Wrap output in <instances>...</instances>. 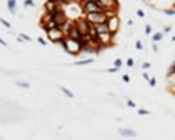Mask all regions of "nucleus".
Listing matches in <instances>:
<instances>
[{
	"instance_id": "1",
	"label": "nucleus",
	"mask_w": 175,
	"mask_h": 140,
	"mask_svg": "<svg viewBox=\"0 0 175 140\" xmlns=\"http://www.w3.org/2000/svg\"><path fill=\"white\" fill-rule=\"evenodd\" d=\"M69 54L73 55H78L82 50H83V46L78 40H73V38H65V47H63Z\"/></svg>"
},
{
	"instance_id": "2",
	"label": "nucleus",
	"mask_w": 175,
	"mask_h": 140,
	"mask_svg": "<svg viewBox=\"0 0 175 140\" xmlns=\"http://www.w3.org/2000/svg\"><path fill=\"white\" fill-rule=\"evenodd\" d=\"M47 33V37H49V40H50L53 43H59L62 40H65V33H63V30L61 29V28H53V29H50V30H47L46 32Z\"/></svg>"
},
{
	"instance_id": "3",
	"label": "nucleus",
	"mask_w": 175,
	"mask_h": 140,
	"mask_svg": "<svg viewBox=\"0 0 175 140\" xmlns=\"http://www.w3.org/2000/svg\"><path fill=\"white\" fill-rule=\"evenodd\" d=\"M86 19L90 22H92V24H101V22H107V16L104 13V11L86 13Z\"/></svg>"
},
{
	"instance_id": "4",
	"label": "nucleus",
	"mask_w": 175,
	"mask_h": 140,
	"mask_svg": "<svg viewBox=\"0 0 175 140\" xmlns=\"http://www.w3.org/2000/svg\"><path fill=\"white\" fill-rule=\"evenodd\" d=\"M75 25L78 26V29L80 30L82 34H87L90 32V28L92 25V22H90L87 19H79L78 21H75Z\"/></svg>"
},
{
	"instance_id": "5",
	"label": "nucleus",
	"mask_w": 175,
	"mask_h": 140,
	"mask_svg": "<svg viewBox=\"0 0 175 140\" xmlns=\"http://www.w3.org/2000/svg\"><path fill=\"white\" fill-rule=\"evenodd\" d=\"M107 25L109 28V32H111L112 34H114V33L119 30V28H120V19L117 17V15L113 16V17L107 19Z\"/></svg>"
},
{
	"instance_id": "6",
	"label": "nucleus",
	"mask_w": 175,
	"mask_h": 140,
	"mask_svg": "<svg viewBox=\"0 0 175 140\" xmlns=\"http://www.w3.org/2000/svg\"><path fill=\"white\" fill-rule=\"evenodd\" d=\"M67 37H70V38H73V40H80L82 37H83V34L80 33V30L78 29V26H76L75 24L73 25V28H71V30L69 32V34H67Z\"/></svg>"
},
{
	"instance_id": "7",
	"label": "nucleus",
	"mask_w": 175,
	"mask_h": 140,
	"mask_svg": "<svg viewBox=\"0 0 175 140\" xmlns=\"http://www.w3.org/2000/svg\"><path fill=\"white\" fill-rule=\"evenodd\" d=\"M95 28H96V32H97V34H99V36L107 34V33H111V32H109V28H108V25H107V22L95 24Z\"/></svg>"
},
{
	"instance_id": "8",
	"label": "nucleus",
	"mask_w": 175,
	"mask_h": 140,
	"mask_svg": "<svg viewBox=\"0 0 175 140\" xmlns=\"http://www.w3.org/2000/svg\"><path fill=\"white\" fill-rule=\"evenodd\" d=\"M119 132H120V135L127 136V138H134V136H137V132L133 131V130H129V128H120Z\"/></svg>"
},
{
	"instance_id": "9",
	"label": "nucleus",
	"mask_w": 175,
	"mask_h": 140,
	"mask_svg": "<svg viewBox=\"0 0 175 140\" xmlns=\"http://www.w3.org/2000/svg\"><path fill=\"white\" fill-rule=\"evenodd\" d=\"M59 5H61L59 3H56V2H53V0H49V2L45 3V9H46V12H53V11H56Z\"/></svg>"
},
{
	"instance_id": "10",
	"label": "nucleus",
	"mask_w": 175,
	"mask_h": 140,
	"mask_svg": "<svg viewBox=\"0 0 175 140\" xmlns=\"http://www.w3.org/2000/svg\"><path fill=\"white\" fill-rule=\"evenodd\" d=\"M74 24H75V22L70 21V20H66V21H65L63 24H62L61 26H59V28H61V29L63 30L65 34H69V32L71 30V28H73V25H74Z\"/></svg>"
},
{
	"instance_id": "11",
	"label": "nucleus",
	"mask_w": 175,
	"mask_h": 140,
	"mask_svg": "<svg viewBox=\"0 0 175 140\" xmlns=\"http://www.w3.org/2000/svg\"><path fill=\"white\" fill-rule=\"evenodd\" d=\"M7 7L9 9V12L12 13V15H15L16 13V0H8Z\"/></svg>"
},
{
	"instance_id": "12",
	"label": "nucleus",
	"mask_w": 175,
	"mask_h": 140,
	"mask_svg": "<svg viewBox=\"0 0 175 140\" xmlns=\"http://www.w3.org/2000/svg\"><path fill=\"white\" fill-rule=\"evenodd\" d=\"M94 63V59H84V60H79V62H75V66H84V64H91Z\"/></svg>"
},
{
	"instance_id": "13",
	"label": "nucleus",
	"mask_w": 175,
	"mask_h": 140,
	"mask_svg": "<svg viewBox=\"0 0 175 140\" xmlns=\"http://www.w3.org/2000/svg\"><path fill=\"white\" fill-rule=\"evenodd\" d=\"M16 85L20 87V88H25V89L30 88V84L26 83V81H16Z\"/></svg>"
},
{
	"instance_id": "14",
	"label": "nucleus",
	"mask_w": 175,
	"mask_h": 140,
	"mask_svg": "<svg viewBox=\"0 0 175 140\" xmlns=\"http://www.w3.org/2000/svg\"><path fill=\"white\" fill-rule=\"evenodd\" d=\"M59 89H61V91H62V92H63L65 94H66V96H67L69 98H73V97H74V94L71 93V92L69 91L67 88H65V87H59Z\"/></svg>"
},
{
	"instance_id": "15",
	"label": "nucleus",
	"mask_w": 175,
	"mask_h": 140,
	"mask_svg": "<svg viewBox=\"0 0 175 140\" xmlns=\"http://www.w3.org/2000/svg\"><path fill=\"white\" fill-rule=\"evenodd\" d=\"M162 38H163V33H155V34L153 36V42H159Z\"/></svg>"
},
{
	"instance_id": "16",
	"label": "nucleus",
	"mask_w": 175,
	"mask_h": 140,
	"mask_svg": "<svg viewBox=\"0 0 175 140\" xmlns=\"http://www.w3.org/2000/svg\"><path fill=\"white\" fill-rule=\"evenodd\" d=\"M173 76H175V67L171 66L167 71V77H173Z\"/></svg>"
},
{
	"instance_id": "17",
	"label": "nucleus",
	"mask_w": 175,
	"mask_h": 140,
	"mask_svg": "<svg viewBox=\"0 0 175 140\" xmlns=\"http://www.w3.org/2000/svg\"><path fill=\"white\" fill-rule=\"evenodd\" d=\"M0 22H2V24H3L5 28H8V29L11 28V24H9V22H8L7 20H5V19H3V17H2V19H0Z\"/></svg>"
},
{
	"instance_id": "18",
	"label": "nucleus",
	"mask_w": 175,
	"mask_h": 140,
	"mask_svg": "<svg viewBox=\"0 0 175 140\" xmlns=\"http://www.w3.org/2000/svg\"><path fill=\"white\" fill-rule=\"evenodd\" d=\"M24 5H25V7H34V2H33V0H25Z\"/></svg>"
},
{
	"instance_id": "19",
	"label": "nucleus",
	"mask_w": 175,
	"mask_h": 140,
	"mask_svg": "<svg viewBox=\"0 0 175 140\" xmlns=\"http://www.w3.org/2000/svg\"><path fill=\"white\" fill-rule=\"evenodd\" d=\"M113 66L114 67H119V68H120V67L123 66V60L121 59H116V60H114V63H113Z\"/></svg>"
},
{
	"instance_id": "20",
	"label": "nucleus",
	"mask_w": 175,
	"mask_h": 140,
	"mask_svg": "<svg viewBox=\"0 0 175 140\" xmlns=\"http://www.w3.org/2000/svg\"><path fill=\"white\" fill-rule=\"evenodd\" d=\"M20 38H21V40H24V41H32V38L30 37H28V36H26V34H23V33H21V34H20Z\"/></svg>"
},
{
	"instance_id": "21",
	"label": "nucleus",
	"mask_w": 175,
	"mask_h": 140,
	"mask_svg": "<svg viewBox=\"0 0 175 140\" xmlns=\"http://www.w3.org/2000/svg\"><path fill=\"white\" fill-rule=\"evenodd\" d=\"M145 33H146V36H150L151 34V26L150 25H146L145 26Z\"/></svg>"
},
{
	"instance_id": "22",
	"label": "nucleus",
	"mask_w": 175,
	"mask_h": 140,
	"mask_svg": "<svg viewBox=\"0 0 175 140\" xmlns=\"http://www.w3.org/2000/svg\"><path fill=\"white\" fill-rule=\"evenodd\" d=\"M165 13H166L167 16H174V15H175V9H166Z\"/></svg>"
},
{
	"instance_id": "23",
	"label": "nucleus",
	"mask_w": 175,
	"mask_h": 140,
	"mask_svg": "<svg viewBox=\"0 0 175 140\" xmlns=\"http://www.w3.org/2000/svg\"><path fill=\"white\" fill-rule=\"evenodd\" d=\"M127 66H128V67H133V66H134V60H133L132 58H129V59L127 60Z\"/></svg>"
},
{
	"instance_id": "24",
	"label": "nucleus",
	"mask_w": 175,
	"mask_h": 140,
	"mask_svg": "<svg viewBox=\"0 0 175 140\" xmlns=\"http://www.w3.org/2000/svg\"><path fill=\"white\" fill-rule=\"evenodd\" d=\"M138 114H140V115H149L150 113H149L147 110H142V109H140V110H138Z\"/></svg>"
},
{
	"instance_id": "25",
	"label": "nucleus",
	"mask_w": 175,
	"mask_h": 140,
	"mask_svg": "<svg viewBox=\"0 0 175 140\" xmlns=\"http://www.w3.org/2000/svg\"><path fill=\"white\" fill-rule=\"evenodd\" d=\"M136 49H137V50H142V49H144V46H142L141 41H137V42H136Z\"/></svg>"
},
{
	"instance_id": "26",
	"label": "nucleus",
	"mask_w": 175,
	"mask_h": 140,
	"mask_svg": "<svg viewBox=\"0 0 175 140\" xmlns=\"http://www.w3.org/2000/svg\"><path fill=\"white\" fill-rule=\"evenodd\" d=\"M142 68H144V70H149V68H150V63H149V62H145V63H142Z\"/></svg>"
},
{
	"instance_id": "27",
	"label": "nucleus",
	"mask_w": 175,
	"mask_h": 140,
	"mask_svg": "<svg viewBox=\"0 0 175 140\" xmlns=\"http://www.w3.org/2000/svg\"><path fill=\"white\" fill-rule=\"evenodd\" d=\"M127 105H128V106H130V108H136V104L133 102L132 100H128V101H127Z\"/></svg>"
},
{
	"instance_id": "28",
	"label": "nucleus",
	"mask_w": 175,
	"mask_h": 140,
	"mask_svg": "<svg viewBox=\"0 0 175 140\" xmlns=\"http://www.w3.org/2000/svg\"><path fill=\"white\" fill-rule=\"evenodd\" d=\"M38 42H40L42 46H46V42H45V40H42V37H38Z\"/></svg>"
},
{
	"instance_id": "29",
	"label": "nucleus",
	"mask_w": 175,
	"mask_h": 140,
	"mask_svg": "<svg viewBox=\"0 0 175 140\" xmlns=\"http://www.w3.org/2000/svg\"><path fill=\"white\" fill-rule=\"evenodd\" d=\"M137 15L140 16V17H145V13H144V11H142V9H138L137 11Z\"/></svg>"
},
{
	"instance_id": "30",
	"label": "nucleus",
	"mask_w": 175,
	"mask_h": 140,
	"mask_svg": "<svg viewBox=\"0 0 175 140\" xmlns=\"http://www.w3.org/2000/svg\"><path fill=\"white\" fill-rule=\"evenodd\" d=\"M123 80H124L125 83H129V81H130V77H129L128 75H124V76H123Z\"/></svg>"
},
{
	"instance_id": "31",
	"label": "nucleus",
	"mask_w": 175,
	"mask_h": 140,
	"mask_svg": "<svg viewBox=\"0 0 175 140\" xmlns=\"http://www.w3.org/2000/svg\"><path fill=\"white\" fill-rule=\"evenodd\" d=\"M149 85L150 87H155V79H150L149 80Z\"/></svg>"
},
{
	"instance_id": "32",
	"label": "nucleus",
	"mask_w": 175,
	"mask_h": 140,
	"mask_svg": "<svg viewBox=\"0 0 175 140\" xmlns=\"http://www.w3.org/2000/svg\"><path fill=\"white\" fill-rule=\"evenodd\" d=\"M142 77H144V80H146V81H149V80H150V76H149V75H147V74H146V72H145V74H144V75H142Z\"/></svg>"
},
{
	"instance_id": "33",
	"label": "nucleus",
	"mask_w": 175,
	"mask_h": 140,
	"mask_svg": "<svg viewBox=\"0 0 175 140\" xmlns=\"http://www.w3.org/2000/svg\"><path fill=\"white\" fill-rule=\"evenodd\" d=\"M120 68L119 67H114V68H111V70H108V72H111V74H113V72H117Z\"/></svg>"
},
{
	"instance_id": "34",
	"label": "nucleus",
	"mask_w": 175,
	"mask_h": 140,
	"mask_svg": "<svg viewBox=\"0 0 175 140\" xmlns=\"http://www.w3.org/2000/svg\"><path fill=\"white\" fill-rule=\"evenodd\" d=\"M153 51H154L155 54L158 53V47H157V45H155V42H154V45H153Z\"/></svg>"
},
{
	"instance_id": "35",
	"label": "nucleus",
	"mask_w": 175,
	"mask_h": 140,
	"mask_svg": "<svg viewBox=\"0 0 175 140\" xmlns=\"http://www.w3.org/2000/svg\"><path fill=\"white\" fill-rule=\"evenodd\" d=\"M170 30H171V26H165V29H163V32H165V33H168Z\"/></svg>"
},
{
	"instance_id": "36",
	"label": "nucleus",
	"mask_w": 175,
	"mask_h": 140,
	"mask_svg": "<svg viewBox=\"0 0 175 140\" xmlns=\"http://www.w3.org/2000/svg\"><path fill=\"white\" fill-rule=\"evenodd\" d=\"M0 43H2V45H3L4 47H7V46H8V45H7V42H5L4 40H0Z\"/></svg>"
},
{
	"instance_id": "37",
	"label": "nucleus",
	"mask_w": 175,
	"mask_h": 140,
	"mask_svg": "<svg viewBox=\"0 0 175 140\" xmlns=\"http://www.w3.org/2000/svg\"><path fill=\"white\" fill-rule=\"evenodd\" d=\"M128 25H129V26H130V25H133V21H132V20H129V21H128Z\"/></svg>"
},
{
	"instance_id": "38",
	"label": "nucleus",
	"mask_w": 175,
	"mask_h": 140,
	"mask_svg": "<svg viewBox=\"0 0 175 140\" xmlns=\"http://www.w3.org/2000/svg\"><path fill=\"white\" fill-rule=\"evenodd\" d=\"M171 41H173V42H175V36L173 37V40H171Z\"/></svg>"
},
{
	"instance_id": "39",
	"label": "nucleus",
	"mask_w": 175,
	"mask_h": 140,
	"mask_svg": "<svg viewBox=\"0 0 175 140\" xmlns=\"http://www.w3.org/2000/svg\"><path fill=\"white\" fill-rule=\"evenodd\" d=\"M171 66H173V67H175V62H174V63H173V64H171Z\"/></svg>"
},
{
	"instance_id": "40",
	"label": "nucleus",
	"mask_w": 175,
	"mask_h": 140,
	"mask_svg": "<svg viewBox=\"0 0 175 140\" xmlns=\"http://www.w3.org/2000/svg\"><path fill=\"white\" fill-rule=\"evenodd\" d=\"M174 94H175V93H174Z\"/></svg>"
}]
</instances>
